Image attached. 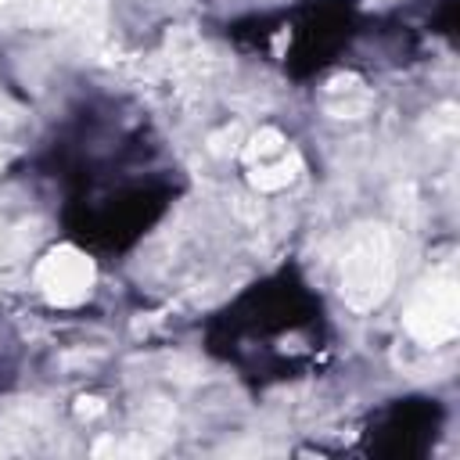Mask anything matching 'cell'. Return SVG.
Returning a JSON list of instances; mask_svg holds the SVG:
<instances>
[{
	"label": "cell",
	"mask_w": 460,
	"mask_h": 460,
	"mask_svg": "<svg viewBox=\"0 0 460 460\" xmlns=\"http://www.w3.org/2000/svg\"><path fill=\"white\" fill-rule=\"evenodd\" d=\"M392 241L381 226H363L349 237L341 259V295L356 309L377 305L392 288Z\"/></svg>",
	"instance_id": "6da1fadb"
},
{
	"label": "cell",
	"mask_w": 460,
	"mask_h": 460,
	"mask_svg": "<svg viewBox=\"0 0 460 460\" xmlns=\"http://www.w3.org/2000/svg\"><path fill=\"white\" fill-rule=\"evenodd\" d=\"M456 313H460L456 284L449 277H435L413 295L406 309V327L424 345H446L456 334Z\"/></svg>",
	"instance_id": "7a4b0ae2"
},
{
	"label": "cell",
	"mask_w": 460,
	"mask_h": 460,
	"mask_svg": "<svg viewBox=\"0 0 460 460\" xmlns=\"http://www.w3.org/2000/svg\"><path fill=\"white\" fill-rule=\"evenodd\" d=\"M43 295L58 305H75L86 298L90 291V280H93V270L90 262L72 252V248H61V252H50L43 262H40V273H36Z\"/></svg>",
	"instance_id": "3957f363"
}]
</instances>
